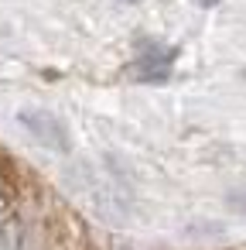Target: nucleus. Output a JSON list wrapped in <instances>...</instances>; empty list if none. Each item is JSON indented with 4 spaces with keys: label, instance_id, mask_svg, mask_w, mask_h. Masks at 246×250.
Instances as JSON below:
<instances>
[{
    "label": "nucleus",
    "instance_id": "f03ea898",
    "mask_svg": "<svg viewBox=\"0 0 246 250\" xmlns=\"http://www.w3.org/2000/svg\"><path fill=\"white\" fill-rule=\"evenodd\" d=\"M174 59H178V48H151L133 62V76L140 83H164L174 69Z\"/></svg>",
    "mask_w": 246,
    "mask_h": 250
},
{
    "label": "nucleus",
    "instance_id": "7ed1b4c3",
    "mask_svg": "<svg viewBox=\"0 0 246 250\" xmlns=\"http://www.w3.org/2000/svg\"><path fill=\"white\" fill-rule=\"evenodd\" d=\"M123 4H130V0H123Z\"/></svg>",
    "mask_w": 246,
    "mask_h": 250
},
{
    "label": "nucleus",
    "instance_id": "f257e3e1",
    "mask_svg": "<svg viewBox=\"0 0 246 250\" xmlns=\"http://www.w3.org/2000/svg\"><path fill=\"white\" fill-rule=\"evenodd\" d=\"M21 124L31 130V137L58 154H69L72 151V134L65 127V120L58 113H48V110H24L21 113Z\"/></svg>",
    "mask_w": 246,
    "mask_h": 250
}]
</instances>
